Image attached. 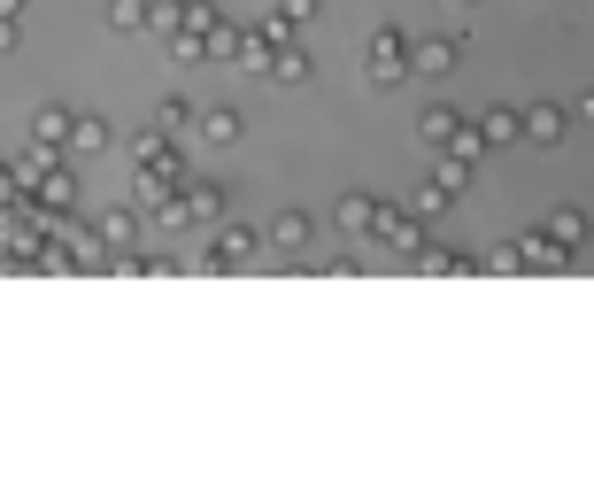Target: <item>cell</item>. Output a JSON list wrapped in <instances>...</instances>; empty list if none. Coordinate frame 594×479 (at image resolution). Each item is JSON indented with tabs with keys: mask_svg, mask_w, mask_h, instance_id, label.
I'll list each match as a JSON object with an SVG mask.
<instances>
[{
	"mask_svg": "<svg viewBox=\"0 0 594 479\" xmlns=\"http://www.w3.org/2000/svg\"><path fill=\"white\" fill-rule=\"evenodd\" d=\"M371 70H379V77H394V70H401V47H394V39H379V47H371Z\"/></svg>",
	"mask_w": 594,
	"mask_h": 479,
	"instance_id": "1",
	"label": "cell"
},
{
	"mask_svg": "<svg viewBox=\"0 0 594 479\" xmlns=\"http://www.w3.org/2000/svg\"><path fill=\"white\" fill-rule=\"evenodd\" d=\"M16 47V0H0V54Z\"/></svg>",
	"mask_w": 594,
	"mask_h": 479,
	"instance_id": "2",
	"label": "cell"
}]
</instances>
